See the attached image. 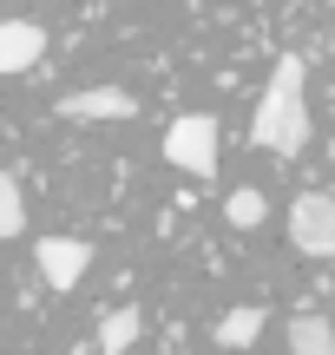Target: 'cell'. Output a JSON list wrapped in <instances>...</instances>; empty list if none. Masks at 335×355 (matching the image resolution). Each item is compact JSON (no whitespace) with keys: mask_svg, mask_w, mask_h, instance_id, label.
Segmentation results:
<instances>
[{"mask_svg":"<svg viewBox=\"0 0 335 355\" xmlns=\"http://www.w3.org/2000/svg\"><path fill=\"white\" fill-rule=\"evenodd\" d=\"M302 60L296 53H283V60L270 66V86H263L257 99V119H250V145H263V152L276 158H296L302 145H309V99H302Z\"/></svg>","mask_w":335,"mask_h":355,"instance_id":"1","label":"cell"},{"mask_svg":"<svg viewBox=\"0 0 335 355\" xmlns=\"http://www.w3.org/2000/svg\"><path fill=\"white\" fill-rule=\"evenodd\" d=\"M165 158L191 178H217V119L210 112H184L165 125Z\"/></svg>","mask_w":335,"mask_h":355,"instance_id":"2","label":"cell"},{"mask_svg":"<svg viewBox=\"0 0 335 355\" xmlns=\"http://www.w3.org/2000/svg\"><path fill=\"white\" fill-rule=\"evenodd\" d=\"M289 243L302 257H335V198L329 191H302L289 204Z\"/></svg>","mask_w":335,"mask_h":355,"instance_id":"3","label":"cell"},{"mask_svg":"<svg viewBox=\"0 0 335 355\" xmlns=\"http://www.w3.org/2000/svg\"><path fill=\"white\" fill-rule=\"evenodd\" d=\"M53 112L73 125H105V119H138V99L125 86H86V92H60Z\"/></svg>","mask_w":335,"mask_h":355,"instance_id":"4","label":"cell"},{"mask_svg":"<svg viewBox=\"0 0 335 355\" xmlns=\"http://www.w3.org/2000/svg\"><path fill=\"white\" fill-rule=\"evenodd\" d=\"M33 263H39V277H46V290H73V283L86 277V263H92V243L86 237H39Z\"/></svg>","mask_w":335,"mask_h":355,"instance_id":"5","label":"cell"},{"mask_svg":"<svg viewBox=\"0 0 335 355\" xmlns=\"http://www.w3.org/2000/svg\"><path fill=\"white\" fill-rule=\"evenodd\" d=\"M46 53V26L33 20H0V73H33Z\"/></svg>","mask_w":335,"mask_h":355,"instance_id":"6","label":"cell"},{"mask_svg":"<svg viewBox=\"0 0 335 355\" xmlns=\"http://www.w3.org/2000/svg\"><path fill=\"white\" fill-rule=\"evenodd\" d=\"M263 322H270V309H263V303L230 309V316L217 322V343H224V355H250V343L263 336Z\"/></svg>","mask_w":335,"mask_h":355,"instance_id":"7","label":"cell"},{"mask_svg":"<svg viewBox=\"0 0 335 355\" xmlns=\"http://www.w3.org/2000/svg\"><path fill=\"white\" fill-rule=\"evenodd\" d=\"M145 336V316H138V303H125V309H112V316L99 322V336H92V349L99 355H125L132 343Z\"/></svg>","mask_w":335,"mask_h":355,"instance_id":"8","label":"cell"},{"mask_svg":"<svg viewBox=\"0 0 335 355\" xmlns=\"http://www.w3.org/2000/svg\"><path fill=\"white\" fill-rule=\"evenodd\" d=\"M289 355H335V322L316 316V309H302V316L289 322Z\"/></svg>","mask_w":335,"mask_h":355,"instance_id":"9","label":"cell"},{"mask_svg":"<svg viewBox=\"0 0 335 355\" xmlns=\"http://www.w3.org/2000/svg\"><path fill=\"white\" fill-rule=\"evenodd\" d=\"M224 217H230V224H237V230H257V224H263V217H270V198H263V191H257V184H237V191H230V198H224Z\"/></svg>","mask_w":335,"mask_h":355,"instance_id":"10","label":"cell"},{"mask_svg":"<svg viewBox=\"0 0 335 355\" xmlns=\"http://www.w3.org/2000/svg\"><path fill=\"white\" fill-rule=\"evenodd\" d=\"M26 230V198H20V178H0V237H20Z\"/></svg>","mask_w":335,"mask_h":355,"instance_id":"11","label":"cell"}]
</instances>
